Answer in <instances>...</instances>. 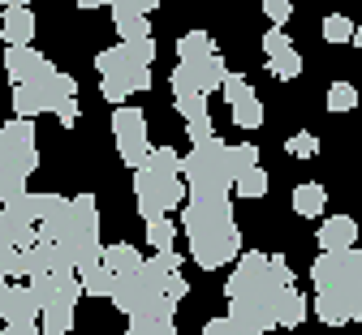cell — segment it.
Here are the masks:
<instances>
[{
    "mask_svg": "<svg viewBox=\"0 0 362 335\" xmlns=\"http://www.w3.org/2000/svg\"><path fill=\"white\" fill-rule=\"evenodd\" d=\"M203 335H238V331H233V318L224 314V318H211V322L203 327Z\"/></svg>",
    "mask_w": 362,
    "mask_h": 335,
    "instance_id": "d590c367",
    "label": "cell"
},
{
    "mask_svg": "<svg viewBox=\"0 0 362 335\" xmlns=\"http://www.w3.org/2000/svg\"><path fill=\"white\" fill-rule=\"evenodd\" d=\"M0 35H5V43H30L35 39V13H30V5L5 9V18H0Z\"/></svg>",
    "mask_w": 362,
    "mask_h": 335,
    "instance_id": "7402d4cb",
    "label": "cell"
},
{
    "mask_svg": "<svg viewBox=\"0 0 362 335\" xmlns=\"http://www.w3.org/2000/svg\"><path fill=\"white\" fill-rule=\"evenodd\" d=\"M0 318H5V331L9 335H30V331H43V305L35 297L30 284H13L5 305H0Z\"/></svg>",
    "mask_w": 362,
    "mask_h": 335,
    "instance_id": "9a60e30c",
    "label": "cell"
},
{
    "mask_svg": "<svg viewBox=\"0 0 362 335\" xmlns=\"http://www.w3.org/2000/svg\"><path fill=\"white\" fill-rule=\"evenodd\" d=\"M57 121H61L65 129H74V125H78V95H69V99H61V108H57Z\"/></svg>",
    "mask_w": 362,
    "mask_h": 335,
    "instance_id": "e575fe53",
    "label": "cell"
},
{
    "mask_svg": "<svg viewBox=\"0 0 362 335\" xmlns=\"http://www.w3.org/2000/svg\"><path fill=\"white\" fill-rule=\"evenodd\" d=\"M65 198L61 194H30V189H22V194H13L9 202H0V241L9 245H35L39 241V219L52 215Z\"/></svg>",
    "mask_w": 362,
    "mask_h": 335,
    "instance_id": "8fae6325",
    "label": "cell"
},
{
    "mask_svg": "<svg viewBox=\"0 0 362 335\" xmlns=\"http://www.w3.org/2000/svg\"><path fill=\"white\" fill-rule=\"evenodd\" d=\"M181 232H186V241H190V258L203 271H220L242 254V232H238V219H233L229 189H186Z\"/></svg>",
    "mask_w": 362,
    "mask_h": 335,
    "instance_id": "3957f363",
    "label": "cell"
},
{
    "mask_svg": "<svg viewBox=\"0 0 362 335\" xmlns=\"http://www.w3.org/2000/svg\"><path fill=\"white\" fill-rule=\"evenodd\" d=\"M354 30H358V26H354L345 13H328V18H324V39H328V43H354Z\"/></svg>",
    "mask_w": 362,
    "mask_h": 335,
    "instance_id": "4dcf8cb0",
    "label": "cell"
},
{
    "mask_svg": "<svg viewBox=\"0 0 362 335\" xmlns=\"http://www.w3.org/2000/svg\"><path fill=\"white\" fill-rule=\"evenodd\" d=\"M358 108V86L354 82H332L328 86V112H354Z\"/></svg>",
    "mask_w": 362,
    "mask_h": 335,
    "instance_id": "f1b7e54d",
    "label": "cell"
},
{
    "mask_svg": "<svg viewBox=\"0 0 362 335\" xmlns=\"http://www.w3.org/2000/svg\"><path fill=\"white\" fill-rule=\"evenodd\" d=\"M310 284H315V318L328 327H345L362 318V250H324L310 262Z\"/></svg>",
    "mask_w": 362,
    "mask_h": 335,
    "instance_id": "277c9868",
    "label": "cell"
},
{
    "mask_svg": "<svg viewBox=\"0 0 362 335\" xmlns=\"http://www.w3.org/2000/svg\"><path fill=\"white\" fill-rule=\"evenodd\" d=\"M35 168H39L35 125H30V116H13L9 125H0V202L22 194Z\"/></svg>",
    "mask_w": 362,
    "mask_h": 335,
    "instance_id": "9c48e42d",
    "label": "cell"
},
{
    "mask_svg": "<svg viewBox=\"0 0 362 335\" xmlns=\"http://www.w3.org/2000/svg\"><path fill=\"white\" fill-rule=\"evenodd\" d=\"M224 73L229 69H224V61H220V52H216V43H211L207 30H186L177 39V69L168 78L173 95H190V90L211 95V90L224 86Z\"/></svg>",
    "mask_w": 362,
    "mask_h": 335,
    "instance_id": "ba28073f",
    "label": "cell"
},
{
    "mask_svg": "<svg viewBox=\"0 0 362 335\" xmlns=\"http://www.w3.org/2000/svg\"><path fill=\"white\" fill-rule=\"evenodd\" d=\"M112 5H125V9H139V13H151V9H160L164 0H112Z\"/></svg>",
    "mask_w": 362,
    "mask_h": 335,
    "instance_id": "8d00e7d4",
    "label": "cell"
},
{
    "mask_svg": "<svg viewBox=\"0 0 362 335\" xmlns=\"http://www.w3.org/2000/svg\"><path fill=\"white\" fill-rule=\"evenodd\" d=\"M69 95H78V78L52 65L43 78L13 86V116H30L35 121L39 112H57L61 99H69Z\"/></svg>",
    "mask_w": 362,
    "mask_h": 335,
    "instance_id": "4fadbf2b",
    "label": "cell"
},
{
    "mask_svg": "<svg viewBox=\"0 0 362 335\" xmlns=\"http://www.w3.org/2000/svg\"><path fill=\"white\" fill-rule=\"evenodd\" d=\"M293 284V271L281 254H242L233 262V275L224 284L229 297V318L238 335H263L276 331V305L285 297V288Z\"/></svg>",
    "mask_w": 362,
    "mask_h": 335,
    "instance_id": "7a4b0ae2",
    "label": "cell"
},
{
    "mask_svg": "<svg viewBox=\"0 0 362 335\" xmlns=\"http://www.w3.org/2000/svg\"><path fill=\"white\" fill-rule=\"evenodd\" d=\"M112 9V30L121 35V39H147L151 35V22H147V13H139V9H125V5H108Z\"/></svg>",
    "mask_w": 362,
    "mask_h": 335,
    "instance_id": "603a6c76",
    "label": "cell"
},
{
    "mask_svg": "<svg viewBox=\"0 0 362 335\" xmlns=\"http://www.w3.org/2000/svg\"><path fill=\"white\" fill-rule=\"evenodd\" d=\"M48 69H52V61L43 56V52H35L30 43H9V47H5V73H9L13 86L35 82V78H43Z\"/></svg>",
    "mask_w": 362,
    "mask_h": 335,
    "instance_id": "ac0fdd59",
    "label": "cell"
},
{
    "mask_svg": "<svg viewBox=\"0 0 362 335\" xmlns=\"http://www.w3.org/2000/svg\"><path fill=\"white\" fill-rule=\"evenodd\" d=\"M0 275L5 279H26V250L0 241Z\"/></svg>",
    "mask_w": 362,
    "mask_h": 335,
    "instance_id": "83f0119b",
    "label": "cell"
},
{
    "mask_svg": "<svg viewBox=\"0 0 362 335\" xmlns=\"http://www.w3.org/2000/svg\"><path fill=\"white\" fill-rule=\"evenodd\" d=\"M310 314V301L293 288H285V297H281V305H276V327H302V318Z\"/></svg>",
    "mask_w": 362,
    "mask_h": 335,
    "instance_id": "484cf974",
    "label": "cell"
},
{
    "mask_svg": "<svg viewBox=\"0 0 362 335\" xmlns=\"http://www.w3.org/2000/svg\"><path fill=\"white\" fill-rule=\"evenodd\" d=\"M186 172H181V155L173 147H151V155L134 168V202H139L143 219L168 215L186 202Z\"/></svg>",
    "mask_w": 362,
    "mask_h": 335,
    "instance_id": "8992f818",
    "label": "cell"
},
{
    "mask_svg": "<svg viewBox=\"0 0 362 335\" xmlns=\"http://www.w3.org/2000/svg\"><path fill=\"white\" fill-rule=\"evenodd\" d=\"M233 189H238V198H263V194H267V172H263L259 164H250V168L238 172Z\"/></svg>",
    "mask_w": 362,
    "mask_h": 335,
    "instance_id": "4316f807",
    "label": "cell"
},
{
    "mask_svg": "<svg viewBox=\"0 0 362 335\" xmlns=\"http://www.w3.org/2000/svg\"><path fill=\"white\" fill-rule=\"evenodd\" d=\"M173 241H177V228L168 224V215L147 219V245L151 250H173Z\"/></svg>",
    "mask_w": 362,
    "mask_h": 335,
    "instance_id": "f546056e",
    "label": "cell"
},
{
    "mask_svg": "<svg viewBox=\"0 0 362 335\" xmlns=\"http://www.w3.org/2000/svg\"><path fill=\"white\" fill-rule=\"evenodd\" d=\"M78 279H82L86 297H112V288H117V271H112L104 258L82 262V267H78Z\"/></svg>",
    "mask_w": 362,
    "mask_h": 335,
    "instance_id": "44dd1931",
    "label": "cell"
},
{
    "mask_svg": "<svg viewBox=\"0 0 362 335\" xmlns=\"http://www.w3.org/2000/svg\"><path fill=\"white\" fill-rule=\"evenodd\" d=\"M190 293L181 275V254L177 250H156L151 262H143L139 275H117L112 305L129 318L134 335H173L177 331V301Z\"/></svg>",
    "mask_w": 362,
    "mask_h": 335,
    "instance_id": "6da1fadb",
    "label": "cell"
},
{
    "mask_svg": "<svg viewBox=\"0 0 362 335\" xmlns=\"http://www.w3.org/2000/svg\"><path fill=\"white\" fill-rule=\"evenodd\" d=\"M263 56H267V73L281 78V82H293L302 73V56H298V47L289 43V35L281 26H272L263 35Z\"/></svg>",
    "mask_w": 362,
    "mask_h": 335,
    "instance_id": "e0dca14e",
    "label": "cell"
},
{
    "mask_svg": "<svg viewBox=\"0 0 362 335\" xmlns=\"http://www.w3.org/2000/svg\"><path fill=\"white\" fill-rule=\"evenodd\" d=\"M220 90H224V104H229L238 129H259V125H263V104H259V95H255L250 78H242V73H224V86H220Z\"/></svg>",
    "mask_w": 362,
    "mask_h": 335,
    "instance_id": "2e32d148",
    "label": "cell"
},
{
    "mask_svg": "<svg viewBox=\"0 0 362 335\" xmlns=\"http://www.w3.org/2000/svg\"><path fill=\"white\" fill-rule=\"evenodd\" d=\"M354 43H358V47H362V26H358V30H354Z\"/></svg>",
    "mask_w": 362,
    "mask_h": 335,
    "instance_id": "ab89813d",
    "label": "cell"
},
{
    "mask_svg": "<svg viewBox=\"0 0 362 335\" xmlns=\"http://www.w3.org/2000/svg\"><path fill=\"white\" fill-rule=\"evenodd\" d=\"M39 305H43V331L48 335H65L74 327V310H78V297L86 293L78 271H43V275H30L26 279Z\"/></svg>",
    "mask_w": 362,
    "mask_h": 335,
    "instance_id": "30bf717a",
    "label": "cell"
},
{
    "mask_svg": "<svg viewBox=\"0 0 362 335\" xmlns=\"http://www.w3.org/2000/svg\"><path fill=\"white\" fill-rule=\"evenodd\" d=\"M78 9H100V5H112V0H74Z\"/></svg>",
    "mask_w": 362,
    "mask_h": 335,
    "instance_id": "74e56055",
    "label": "cell"
},
{
    "mask_svg": "<svg viewBox=\"0 0 362 335\" xmlns=\"http://www.w3.org/2000/svg\"><path fill=\"white\" fill-rule=\"evenodd\" d=\"M0 5H5V9H13V5H30V0H0Z\"/></svg>",
    "mask_w": 362,
    "mask_h": 335,
    "instance_id": "f35d334b",
    "label": "cell"
},
{
    "mask_svg": "<svg viewBox=\"0 0 362 335\" xmlns=\"http://www.w3.org/2000/svg\"><path fill=\"white\" fill-rule=\"evenodd\" d=\"M104 262L117 271V275H139L143 271V254L134 250L129 241H117V245H104Z\"/></svg>",
    "mask_w": 362,
    "mask_h": 335,
    "instance_id": "d4e9b609",
    "label": "cell"
},
{
    "mask_svg": "<svg viewBox=\"0 0 362 335\" xmlns=\"http://www.w3.org/2000/svg\"><path fill=\"white\" fill-rule=\"evenodd\" d=\"M285 151L298 155V159H315V155H320V138H315V133H293L285 142Z\"/></svg>",
    "mask_w": 362,
    "mask_h": 335,
    "instance_id": "1f68e13d",
    "label": "cell"
},
{
    "mask_svg": "<svg viewBox=\"0 0 362 335\" xmlns=\"http://www.w3.org/2000/svg\"><path fill=\"white\" fill-rule=\"evenodd\" d=\"M181 172H186L190 189H233L238 168L229 159V142L203 138L190 147V155H181Z\"/></svg>",
    "mask_w": 362,
    "mask_h": 335,
    "instance_id": "7c38bea8",
    "label": "cell"
},
{
    "mask_svg": "<svg viewBox=\"0 0 362 335\" xmlns=\"http://www.w3.org/2000/svg\"><path fill=\"white\" fill-rule=\"evenodd\" d=\"M259 5H263V13H267V22H272V26H285V22H289V13H293L289 0H259Z\"/></svg>",
    "mask_w": 362,
    "mask_h": 335,
    "instance_id": "d6a6232c",
    "label": "cell"
},
{
    "mask_svg": "<svg viewBox=\"0 0 362 335\" xmlns=\"http://www.w3.org/2000/svg\"><path fill=\"white\" fill-rule=\"evenodd\" d=\"M173 104L186 121V133L190 142H203V138H216V125H211V112H207V95L203 90H190V95H173Z\"/></svg>",
    "mask_w": 362,
    "mask_h": 335,
    "instance_id": "d6986e66",
    "label": "cell"
},
{
    "mask_svg": "<svg viewBox=\"0 0 362 335\" xmlns=\"http://www.w3.org/2000/svg\"><path fill=\"white\" fill-rule=\"evenodd\" d=\"M39 236H48L65 250V258L74 262V271L82 262H95L104 258V245H100V207L90 194H78V198H65L52 215L39 219Z\"/></svg>",
    "mask_w": 362,
    "mask_h": 335,
    "instance_id": "5b68a950",
    "label": "cell"
},
{
    "mask_svg": "<svg viewBox=\"0 0 362 335\" xmlns=\"http://www.w3.org/2000/svg\"><path fill=\"white\" fill-rule=\"evenodd\" d=\"M112 142H117V155H121L125 168H139L151 155V138H147L143 108H129V104L112 108Z\"/></svg>",
    "mask_w": 362,
    "mask_h": 335,
    "instance_id": "5bb4252c",
    "label": "cell"
},
{
    "mask_svg": "<svg viewBox=\"0 0 362 335\" xmlns=\"http://www.w3.org/2000/svg\"><path fill=\"white\" fill-rule=\"evenodd\" d=\"M229 159H233V168L242 172V168H250V164H259V151L250 147V142H238V147H229Z\"/></svg>",
    "mask_w": 362,
    "mask_h": 335,
    "instance_id": "836d02e7",
    "label": "cell"
},
{
    "mask_svg": "<svg viewBox=\"0 0 362 335\" xmlns=\"http://www.w3.org/2000/svg\"><path fill=\"white\" fill-rule=\"evenodd\" d=\"M324 202H328V189L315 185V181H306V185L293 189V211H298L302 219H320V215H324Z\"/></svg>",
    "mask_w": 362,
    "mask_h": 335,
    "instance_id": "cb8c5ba5",
    "label": "cell"
},
{
    "mask_svg": "<svg viewBox=\"0 0 362 335\" xmlns=\"http://www.w3.org/2000/svg\"><path fill=\"white\" fill-rule=\"evenodd\" d=\"M151 65H156V43L147 39H121L117 47H104L95 56L100 90L108 104H125L129 95L151 90Z\"/></svg>",
    "mask_w": 362,
    "mask_h": 335,
    "instance_id": "52a82bcc",
    "label": "cell"
},
{
    "mask_svg": "<svg viewBox=\"0 0 362 335\" xmlns=\"http://www.w3.org/2000/svg\"><path fill=\"white\" fill-rule=\"evenodd\" d=\"M315 241H320V250H349V245H358V219H349V215L324 219Z\"/></svg>",
    "mask_w": 362,
    "mask_h": 335,
    "instance_id": "ffe728a7",
    "label": "cell"
}]
</instances>
